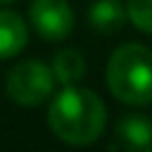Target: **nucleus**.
<instances>
[{
    "label": "nucleus",
    "instance_id": "obj_1",
    "mask_svg": "<svg viewBox=\"0 0 152 152\" xmlns=\"http://www.w3.org/2000/svg\"><path fill=\"white\" fill-rule=\"evenodd\" d=\"M107 121L104 102L88 88L66 86L59 95H55L48 124L52 133L69 145H88L100 138Z\"/></svg>",
    "mask_w": 152,
    "mask_h": 152
},
{
    "label": "nucleus",
    "instance_id": "obj_2",
    "mask_svg": "<svg viewBox=\"0 0 152 152\" xmlns=\"http://www.w3.org/2000/svg\"><path fill=\"white\" fill-rule=\"evenodd\" d=\"M107 86L126 104L152 102V52L145 45L126 43L114 50L107 64Z\"/></svg>",
    "mask_w": 152,
    "mask_h": 152
},
{
    "label": "nucleus",
    "instance_id": "obj_3",
    "mask_svg": "<svg viewBox=\"0 0 152 152\" xmlns=\"http://www.w3.org/2000/svg\"><path fill=\"white\" fill-rule=\"evenodd\" d=\"M55 74L52 69H48L43 62L36 59H26L19 62L10 76H7V95L26 107H36L40 102H45L52 90H55Z\"/></svg>",
    "mask_w": 152,
    "mask_h": 152
},
{
    "label": "nucleus",
    "instance_id": "obj_4",
    "mask_svg": "<svg viewBox=\"0 0 152 152\" xmlns=\"http://www.w3.org/2000/svg\"><path fill=\"white\" fill-rule=\"evenodd\" d=\"M28 19L43 40H64L74 28V12L66 0H33Z\"/></svg>",
    "mask_w": 152,
    "mask_h": 152
},
{
    "label": "nucleus",
    "instance_id": "obj_5",
    "mask_svg": "<svg viewBox=\"0 0 152 152\" xmlns=\"http://www.w3.org/2000/svg\"><path fill=\"white\" fill-rule=\"evenodd\" d=\"M116 140L121 147L147 152L152 150V121L142 114H126L116 124Z\"/></svg>",
    "mask_w": 152,
    "mask_h": 152
},
{
    "label": "nucleus",
    "instance_id": "obj_6",
    "mask_svg": "<svg viewBox=\"0 0 152 152\" xmlns=\"http://www.w3.org/2000/svg\"><path fill=\"white\" fill-rule=\"evenodd\" d=\"M26 45V24L17 12L0 10V59L14 57Z\"/></svg>",
    "mask_w": 152,
    "mask_h": 152
},
{
    "label": "nucleus",
    "instance_id": "obj_7",
    "mask_svg": "<svg viewBox=\"0 0 152 152\" xmlns=\"http://www.w3.org/2000/svg\"><path fill=\"white\" fill-rule=\"evenodd\" d=\"M128 19V10L121 0H97L90 7V26L100 33H114Z\"/></svg>",
    "mask_w": 152,
    "mask_h": 152
},
{
    "label": "nucleus",
    "instance_id": "obj_8",
    "mask_svg": "<svg viewBox=\"0 0 152 152\" xmlns=\"http://www.w3.org/2000/svg\"><path fill=\"white\" fill-rule=\"evenodd\" d=\"M52 74L62 86H71L83 78L86 74V59L78 50H62L52 62Z\"/></svg>",
    "mask_w": 152,
    "mask_h": 152
},
{
    "label": "nucleus",
    "instance_id": "obj_9",
    "mask_svg": "<svg viewBox=\"0 0 152 152\" xmlns=\"http://www.w3.org/2000/svg\"><path fill=\"white\" fill-rule=\"evenodd\" d=\"M126 10H128V19L133 21L135 28L152 33V0H128Z\"/></svg>",
    "mask_w": 152,
    "mask_h": 152
},
{
    "label": "nucleus",
    "instance_id": "obj_10",
    "mask_svg": "<svg viewBox=\"0 0 152 152\" xmlns=\"http://www.w3.org/2000/svg\"><path fill=\"white\" fill-rule=\"evenodd\" d=\"M0 2H12V0H0Z\"/></svg>",
    "mask_w": 152,
    "mask_h": 152
}]
</instances>
